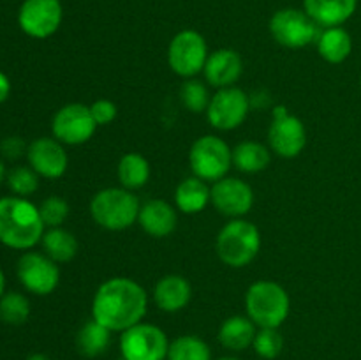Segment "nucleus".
Returning a JSON list of instances; mask_svg holds the SVG:
<instances>
[{
  "mask_svg": "<svg viewBox=\"0 0 361 360\" xmlns=\"http://www.w3.org/2000/svg\"><path fill=\"white\" fill-rule=\"evenodd\" d=\"M147 309V292L140 282L129 277L104 281L92 300V318L111 332H123L141 323Z\"/></svg>",
  "mask_w": 361,
  "mask_h": 360,
  "instance_id": "1",
  "label": "nucleus"
},
{
  "mask_svg": "<svg viewBox=\"0 0 361 360\" xmlns=\"http://www.w3.org/2000/svg\"><path fill=\"white\" fill-rule=\"evenodd\" d=\"M44 235L39 207L27 198L9 196L0 200V242L11 249H30Z\"/></svg>",
  "mask_w": 361,
  "mask_h": 360,
  "instance_id": "2",
  "label": "nucleus"
},
{
  "mask_svg": "<svg viewBox=\"0 0 361 360\" xmlns=\"http://www.w3.org/2000/svg\"><path fill=\"white\" fill-rule=\"evenodd\" d=\"M140 210V200L126 187H106L90 201L92 219L109 232H122L136 224Z\"/></svg>",
  "mask_w": 361,
  "mask_h": 360,
  "instance_id": "3",
  "label": "nucleus"
},
{
  "mask_svg": "<svg viewBox=\"0 0 361 360\" xmlns=\"http://www.w3.org/2000/svg\"><path fill=\"white\" fill-rule=\"evenodd\" d=\"M291 300L284 286L261 279L245 293L247 316L259 328H279L289 316Z\"/></svg>",
  "mask_w": 361,
  "mask_h": 360,
  "instance_id": "4",
  "label": "nucleus"
},
{
  "mask_svg": "<svg viewBox=\"0 0 361 360\" xmlns=\"http://www.w3.org/2000/svg\"><path fill=\"white\" fill-rule=\"evenodd\" d=\"M215 249L222 263L228 267H247L259 253L261 233L257 226L247 219H231L219 232Z\"/></svg>",
  "mask_w": 361,
  "mask_h": 360,
  "instance_id": "5",
  "label": "nucleus"
},
{
  "mask_svg": "<svg viewBox=\"0 0 361 360\" xmlns=\"http://www.w3.org/2000/svg\"><path fill=\"white\" fill-rule=\"evenodd\" d=\"M190 169L204 182H217L233 166V150L222 138L207 134L197 138L189 152Z\"/></svg>",
  "mask_w": 361,
  "mask_h": 360,
  "instance_id": "6",
  "label": "nucleus"
},
{
  "mask_svg": "<svg viewBox=\"0 0 361 360\" xmlns=\"http://www.w3.org/2000/svg\"><path fill=\"white\" fill-rule=\"evenodd\" d=\"M270 32L279 44L291 49H300L317 41L321 27L305 13V11L281 9L271 16Z\"/></svg>",
  "mask_w": 361,
  "mask_h": 360,
  "instance_id": "7",
  "label": "nucleus"
},
{
  "mask_svg": "<svg viewBox=\"0 0 361 360\" xmlns=\"http://www.w3.org/2000/svg\"><path fill=\"white\" fill-rule=\"evenodd\" d=\"M168 335L157 325L141 321L120 337V353L126 360H168Z\"/></svg>",
  "mask_w": 361,
  "mask_h": 360,
  "instance_id": "8",
  "label": "nucleus"
},
{
  "mask_svg": "<svg viewBox=\"0 0 361 360\" xmlns=\"http://www.w3.org/2000/svg\"><path fill=\"white\" fill-rule=\"evenodd\" d=\"M208 55L207 39L200 32L182 30L169 42L168 64L173 73L189 80L204 69Z\"/></svg>",
  "mask_w": 361,
  "mask_h": 360,
  "instance_id": "9",
  "label": "nucleus"
},
{
  "mask_svg": "<svg viewBox=\"0 0 361 360\" xmlns=\"http://www.w3.org/2000/svg\"><path fill=\"white\" fill-rule=\"evenodd\" d=\"M250 97L238 87L219 88L210 99L207 116L212 127L219 131H233L245 122L250 112Z\"/></svg>",
  "mask_w": 361,
  "mask_h": 360,
  "instance_id": "10",
  "label": "nucleus"
},
{
  "mask_svg": "<svg viewBox=\"0 0 361 360\" xmlns=\"http://www.w3.org/2000/svg\"><path fill=\"white\" fill-rule=\"evenodd\" d=\"M270 150L281 157L291 159L303 152L307 145V129L298 116L291 115L284 106L274 109V120L268 129Z\"/></svg>",
  "mask_w": 361,
  "mask_h": 360,
  "instance_id": "11",
  "label": "nucleus"
},
{
  "mask_svg": "<svg viewBox=\"0 0 361 360\" xmlns=\"http://www.w3.org/2000/svg\"><path fill=\"white\" fill-rule=\"evenodd\" d=\"M90 106L71 102L55 113L51 122L53 136L63 145H83L90 140L97 129Z\"/></svg>",
  "mask_w": 361,
  "mask_h": 360,
  "instance_id": "12",
  "label": "nucleus"
},
{
  "mask_svg": "<svg viewBox=\"0 0 361 360\" xmlns=\"http://www.w3.org/2000/svg\"><path fill=\"white\" fill-rule=\"evenodd\" d=\"M62 16L60 0H25L18 13V23L30 37L46 39L59 30Z\"/></svg>",
  "mask_w": 361,
  "mask_h": 360,
  "instance_id": "13",
  "label": "nucleus"
},
{
  "mask_svg": "<svg viewBox=\"0 0 361 360\" xmlns=\"http://www.w3.org/2000/svg\"><path fill=\"white\" fill-rule=\"evenodd\" d=\"M18 277L21 284L34 295H49L56 289L60 281V270L56 261L48 254L25 253L18 261Z\"/></svg>",
  "mask_w": 361,
  "mask_h": 360,
  "instance_id": "14",
  "label": "nucleus"
},
{
  "mask_svg": "<svg viewBox=\"0 0 361 360\" xmlns=\"http://www.w3.org/2000/svg\"><path fill=\"white\" fill-rule=\"evenodd\" d=\"M210 194L212 205L217 208L219 214L228 215L231 219L247 215L254 205L252 187L235 176H224L214 182V186L210 187Z\"/></svg>",
  "mask_w": 361,
  "mask_h": 360,
  "instance_id": "15",
  "label": "nucleus"
},
{
  "mask_svg": "<svg viewBox=\"0 0 361 360\" xmlns=\"http://www.w3.org/2000/svg\"><path fill=\"white\" fill-rule=\"evenodd\" d=\"M28 164L44 179H60L67 172L69 157L56 138H37L28 145Z\"/></svg>",
  "mask_w": 361,
  "mask_h": 360,
  "instance_id": "16",
  "label": "nucleus"
},
{
  "mask_svg": "<svg viewBox=\"0 0 361 360\" xmlns=\"http://www.w3.org/2000/svg\"><path fill=\"white\" fill-rule=\"evenodd\" d=\"M203 73L212 87H235V83L243 73V60L235 49H217V52L208 55Z\"/></svg>",
  "mask_w": 361,
  "mask_h": 360,
  "instance_id": "17",
  "label": "nucleus"
},
{
  "mask_svg": "<svg viewBox=\"0 0 361 360\" xmlns=\"http://www.w3.org/2000/svg\"><path fill=\"white\" fill-rule=\"evenodd\" d=\"M137 222L154 239H164L175 232L178 224V214L175 207L164 200H148L147 203L141 205L140 217Z\"/></svg>",
  "mask_w": 361,
  "mask_h": 360,
  "instance_id": "18",
  "label": "nucleus"
},
{
  "mask_svg": "<svg viewBox=\"0 0 361 360\" xmlns=\"http://www.w3.org/2000/svg\"><path fill=\"white\" fill-rule=\"evenodd\" d=\"M192 296V286L183 275L169 274L159 279L154 289V300L157 307L164 313H178Z\"/></svg>",
  "mask_w": 361,
  "mask_h": 360,
  "instance_id": "19",
  "label": "nucleus"
},
{
  "mask_svg": "<svg viewBox=\"0 0 361 360\" xmlns=\"http://www.w3.org/2000/svg\"><path fill=\"white\" fill-rule=\"evenodd\" d=\"M358 0H303V11L321 28L341 27L355 14Z\"/></svg>",
  "mask_w": 361,
  "mask_h": 360,
  "instance_id": "20",
  "label": "nucleus"
},
{
  "mask_svg": "<svg viewBox=\"0 0 361 360\" xmlns=\"http://www.w3.org/2000/svg\"><path fill=\"white\" fill-rule=\"evenodd\" d=\"M175 203L182 214H200L208 203H212V194L208 182L201 180L200 176H189L176 186Z\"/></svg>",
  "mask_w": 361,
  "mask_h": 360,
  "instance_id": "21",
  "label": "nucleus"
},
{
  "mask_svg": "<svg viewBox=\"0 0 361 360\" xmlns=\"http://www.w3.org/2000/svg\"><path fill=\"white\" fill-rule=\"evenodd\" d=\"M256 323L249 316H229L219 328V342L231 352L250 348L256 337Z\"/></svg>",
  "mask_w": 361,
  "mask_h": 360,
  "instance_id": "22",
  "label": "nucleus"
},
{
  "mask_svg": "<svg viewBox=\"0 0 361 360\" xmlns=\"http://www.w3.org/2000/svg\"><path fill=\"white\" fill-rule=\"evenodd\" d=\"M317 52L328 64H342L353 52V39L342 27H330L321 30L316 41Z\"/></svg>",
  "mask_w": 361,
  "mask_h": 360,
  "instance_id": "23",
  "label": "nucleus"
},
{
  "mask_svg": "<svg viewBox=\"0 0 361 360\" xmlns=\"http://www.w3.org/2000/svg\"><path fill=\"white\" fill-rule=\"evenodd\" d=\"M109 342H111V330L95 321L94 318L87 321L76 335L78 352L88 359L102 355L109 348Z\"/></svg>",
  "mask_w": 361,
  "mask_h": 360,
  "instance_id": "24",
  "label": "nucleus"
},
{
  "mask_svg": "<svg viewBox=\"0 0 361 360\" xmlns=\"http://www.w3.org/2000/svg\"><path fill=\"white\" fill-rule=\"evenodd\" d=\"M270 148L259 141H242L233 148V166L243 173H259L270 164Z\"/></svg>",
  "mask_w": 361,
  "mask_h": 360,
  "instance_id": "25",
  "label": "nucleus"
},
{
  "mask_svg": "<svg viewBox=\"0 0 361 360\" xmlns=\"http://www.w3.org/2000/svg\"><path fill=\"white\" fill-rule=\"evenodd\" d=\"M150 162L137 152H129V154L122 155L118 168H116L120 184L129 191L141 189L143 186H147L150 180Z\"/></svg>",
  "mask_w": 361,
  "mask_h": 360,
  "instance_id": "26",
  "label": "nucleus"
},
{
  "mask_svg": "<svg viewBox=\"0 0 361 360\" xmlns=\"http://www.w3.org/2000/svg\"><path fill=\"white\" fill-rule=\"evenodd\" d=\"M42 247H44L46 254L51 258L56 263H67L73 260L78 254L80 244H78L76 236L71 232L60 228H49L42 235Z\"/></svg>",
  "mask_w": 361,
  "mask_h": 360,
  "instance_id": "27",
  "label": "nucleus"
},
{
  "mask_svg": "<svg viewBox=\"0 0 361 360\" xmlns=\"http://www.w3.org/2000/svg\"><path fill=\"white\" fill-rule=\"evenodd\" d=\"M168 360H212L210 346L197 335H180L169 342Z\"/></svg>",
  "mask_w": 361,
  "mask_h": 360,
  "instance_id": "28",
  "label": "nucleus"
},
{
  "mask_svg": "<svg viewBox=\"0 0 361 360\" xmlns=\"http://www.w3.org/2000/svg\"><path fill=\"white\" fill-rule=\"evenodd\" d=\"M30 316V302L18 292L0 296V320L7 325H23Z\"/></svg>",
  "mask_w": 361,
  "mask_h": 360,
  "instance_id": "29",
  "label": "nucleus"
},
{
  "mask_svg": "<svg viewBox=\"0 0 361 360\" xmlns=\"http://www.w3.org/2000/svg\"><path fill=\"white\" fill-rule=\"evenodd\" d=\"M180 99H182L183 106L192 113H203L208 109L210 104V94L203 81L189 78L185 83L180 88Z\"/></svg>",
  "mask_w": 361,
  "mask_h": 360,
  "instance_id": "30",
  "label": "nucleus"
},
{
  "mask_svg": "<svg viewBox=\"0 0 361 360\" xmlns=\"http://www.w3.org/2000/svg\"><path fill=\"white\" fill-rule=\"evenodd\" d=\"M254 352L264 360H274L284 348V339L277 328H259L254 337Z\"/></svg>",
  "mask_w": 361,
  "mask_h": 360,
  "instance_id": "31",
  "label": "nucleus"
},
{
  "mask_svg": "<svg viewBox=\"0 0 361 360\" xmlns=\"http://www.w3.org/2000/svg\"><path fill=\"white\" fill-rule=\"evenodd\" d=\"M7 186L20 198H27L37 191L39 175L32 168L18 166V168L11 169L9 175H7Z\"/></svg>",
  "mask_w": 361,
  "mask_h": 360,
  "instance_id": "32",
  "label": "nucleus"
},
{
  "mask_svg": "<svg viewBox=\"0 0 361 360\" xmlns=\"http://www.w3.org/2000/svg\"><path fill=\"white\" fill-rule=\"evenodd\" d=\"M39 214H41L44 226L49 228H60L69 217V203L60 196H49L39 207Z\"/></svg>",
  "mask_w": 361,
  "mask_h": 360,
  "instance_id": "33",
  "label": "nucleus"
},
{
  "mask_svg": "<svg viewBox=\"0 0 361 360\" xmlns=\"http://www.w3.org/2000/svg\"><path fill=\"white\" fill-rule=\"evenodd\" d=\"M90 112L97 126H108L116 119L118 109H116L115 102L109 101V99H99L90 106Z\"/></svg>",
  "mask_w": 361,
  "mask_h": 360,
  "instance_id": "34",
  "label": "nucleus"
},
{
  "mask_svg": "<svg viewBox=\"0 0 361 360\" xmlns=\"http://www.w3.org/2000/svg\"><path fill=\"white\" fill-rule=\"evenodd\" d=\"M0 150L6 157L9 159H18L21 157L23 154H27L28 147L25 145V141L18 136H9L0 143Z\"/></svg>",
  "mask_w": 361,
  "mask_h": 360,
  "instance_id": "35",
  "label": "nucleus"
},
{
  "mask_svg": "<svg viewBox=\"0 0 361 360\" xmlns=\"http://www.w3.org/2000/svg\"><path fill=\"white\" fill-rule=\"evenodd\" d=\"M9 92H11L9 78H7L4 73H0V104L9 97Z\"/></svg>",
  "mask_w": 361,
  "mask_h": 360,
  "instance_id": "36",
  "label": "nucleus"
},
{
  "mask_svg": "<svg viewBox=\"0 0 361 360\" xmlns=\"http://www.w3.org/2000/svg\"><path fill=\"white\" fill-rule=\"evenodd\" d=\"M27 360H51V359H49L48 355H44V353H32Z\"/></svg>",
  "mask_w": 361,
  "mask_h": 360,
  "instance_id": "37",
  "label": "nucleus"
},
{
  "mask_svg": "<svg viewBox=\"0 0 361 360\" xmlns=\"http://www.w3.org/2000/svg\"><path fill=\"white\" fill-rule=\"evenodd\" d=\"M4 289H6V277H4V272L0 270V296L4 295Z\"/></svg>",
  "mask_w": 361,
  "mask_h": 360,
  "instance_id": "38",
  "label": "nucleus"
},
{
  "mask_svg": "<svg viewBox=\"0 0 361 360\" xmlns=\"http://www.w3.org/2000/svg\"><path fill=\"white\" fill-rule=\"evenodd\" d=\"M4 175H6V168H4V162L0 161V182L4 180Z\"/></svg>",
  "mask_w": 361,
  "mask_h": 360,
  "instance_id": "39",
  "label": "nucleus"
},
{
  "mask_svg": "<svg viewBox=\"0 0 361 360\" xmlns=\"http://www.w3.org/2000/svg\"><path fill=\"white\" fill-rule=\"evenodd\" d=\"M219 360H240V359H236V356H221Z\"/></svg>",
  "mask_w": 361,
  "mask_h": 360,
  "instance_id": "40",
  "label": "nucleus"
},
{
  "mask_svg": "<svg viewBox=\"0 0 361 360\" xmlns=\"http://www.w3.org/2000/svg\"><path fill=\"white\" fill-rule=\"evenodd\" d=\"M360 85H361V76H360Z\"/></svg>",
  "mask_w": 361,
  "mask_h": 360,
  "instance_id": "41",
  "label": "nucleus"
},
{
  "mask_svg": "<svg viewBox=\"0 0 361 360\" xmlns=\"http://www.w3.org/2000/svg\"><path fill=\"white\" fill-rule=\"evenodd\" d=\"M120 360H126V359H120Z\"/></svg>",
  "mask_w": 361,
  "mask_h": 360,
  "instance_id": "42",
  "label": "nucleus"
}]
</instances>
